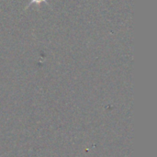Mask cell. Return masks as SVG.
Wrapping results in <instances>:
<instances>
[{
    "instance_id": "obj_1",
    "label": "cell",
    "mask_w": 157,
    "mask_h": 157,
    "mask_svg": "<svg viewBox=\"0 0 157 157\" xmlns=\"http://www.w3.org/2000/svg\"><path fill=\"white\" fill-rule=\"evenodd\" d=\"M41 3H46L48 4V1L47 0H29V3L28 4L27 7L26 8H29L31 5H34V4H41Z\"/></svg>"
}]
</instances>
